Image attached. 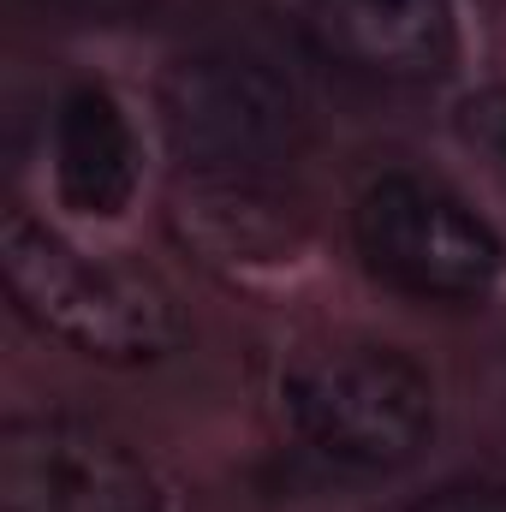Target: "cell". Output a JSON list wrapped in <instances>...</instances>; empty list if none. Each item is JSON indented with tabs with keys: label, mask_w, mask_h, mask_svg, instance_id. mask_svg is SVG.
Wrapping results in <instances>:
<instances>
[{
	"label": "cell",
	"mask_w": 506,
	"mask_h": 512,
	"mask_svg": "<svg viewBox=\"0 0 506 512\" xmlns=\"http://www.w3.org/2000/svg\"><path fill=\"white\" fill-rule=\"evenodd\" d=\"M48 6L84 12V18H126V12H143V6H155V0H48Z\"/></svg>",
	"instance_id": "30bf717a"
},
{
	"label": "cell",
	"mask_w": 506,
	"mask_h": 512,
	"mask_svg": "<svg viewBox=\"0 0 506 512\" xmlns=\"http://www.w3.org/2000/svg\"><path fill=\"white\" fill-rule=\"evenodd\" d=\"M411 512H506V483H489V477H459V483L429 489Z\"/></svg>",
	"instance_id": "ba28073f"
},
{
	"label": "cell",
	"mask_w": 506,
	"mask_h": 512,
	"mask_svg": "<svg viewBox=\"0 0 506 512\" xmlns=\"http://www.w3.org/2000/svg\"><path fill=\"white\" fill-rule=\"evenodd\" d=\"M161 126L173 149L215 173H256L292 155L298 96L251 54L209 48L185 54L161 84Z\"/></svg>",
	"instance_id": "5b68a950"
},
{
	"label": "cell",
	"mask_w": 506,
	"mask_h": 512,
	"mask_svg": "<svg viewBox=\"0 0 506 512\" xmlns=\"http://www.w3.org/2000/svg\"><path fill=\"white\" fill-rule=\"evenodd\" d=\"M364 268L423 304H483L501 286V233L441 179L381 173L352 209Z\"/></svg>",
	"instance_id": "3957f363"
},
{
	"label": "cell",
	"mask_w": 506,
	"mask_h": 512,
	"mask_svg": "<svg viewBox=\"0 0 506 512\" xmlns=\"http://www.w3.org/2000/svg\"><path fill=\"white\" fill-rule=\"evenodd\" d=\"M0 274L12 310L90 364L143 370L173 358L191 334L179 298L149 268L84 251L24 209L0 227Z\"/></svg>",
	"instance_id": "6da1fadb"
},
{
	"label": "cell",
	"mask_w": 506,
	"mask_h": 512,
	"mask_svg": "<svg viewBox=\"0 0 506 512\" xmlns=\"http://www.w3.org/2000/svg\"><path fill=\"white\" fill-rule=\"evenodd\" d=\"M292 24L322 60L381 84L441 78L459 48L453 0H292Z\"/></svg>",
	"instance_id": "8992f818"
},
{
	"label": "cell",
	"mask_w": 506,
	"mask_h": 512,
	"mask_svg": "<svg viewBox=\"0 0 506 512\" xmlns=\"http://www.w3.org/2000/svg\"><path fill=\"white\" fill-rule=\"evenodd\" d=\"M48 161H54V191L66 209L90 221H114L137 197V131L114 90L78 84L60 96L54 131H48Z\"/></svg>",
	"instance_id": "52a82bcc"
},
{
	"label": "cell",
	"mask_w": 506,
	"mask_h": 512,
	"mask_svg": "<svg viewBox=\"0 0 506 512\" xmlns=\"http://www.w3.org/2000/svg\"><path fill=\"white\" fill-rule=\"evenodd\" d=\"M286 417L310 453L346 471H405L435 441V382L381 340H334L280 376Z\"/></svg>",
	"instance_id": "7a4b0ae2"
},
{
	"label": "cell",
	"mask_w": 506,
	"mask_h": 512,
	"mask_svg": "<svg viewBox=\"0 0 506 512\" xmlns=\"http://www.w3.org/2000/svg\"><path fill=\"white\" fill-rule=\"evenodd\" d=\"M465 131H471L483 149H495L501 167H506V84H495V90H483V96L465 102Z\"/></svg>",
	"instance_id": "9c48e42d"
},
{
	"label": "cell",
	"mask_w": 506,
	"mask_h": 512,
	"mask_svg": "<svg viewBox=\"0 0 506 512\" xmlns=\"http://www.w3.org/2000/svg\"><path fill=\"white\" fill-rule=\"evenodd\" d=\"M0 512H167V495L108 423L30 411L0 429Z\"/></svg>",
	"instance_id": "277c9868"
}]
</instances>
